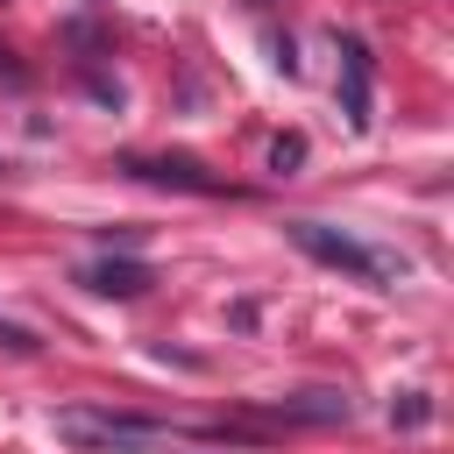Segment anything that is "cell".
I'll use <instances>...</instances> for the list:
<instances>
[{
	"label": "cell",
	"mask_w": 454,
	"mask_h": 454,
	"mask_svg": "<svg viewBox=\"0 0 454 454\" xmlns=\"http://www.w3.org/2000/svg\"><path fill=\"white\" fill-rule=\"evenodd\" d=\"M284 234H291V241H298V248H305L312 262H326V270H348L355 284H376V291H383V284L397 277V262H390V255L362 248L355 234H333V227H319V220H291Z\"/></svg>",
	"instance_id": "obj_1"
},
{
	"label": "cell",
	"mask_w": 454,
	"mask_h": 454,
	"mask_svg": "<svg viewBox=\"0 0 454 454\" xmlns=\"http://www.w3.org/2000/svg\"><path fill=\"white\" fill-rule=\"evenodd\" d=\"M57 433H71V440H99V447H135V440H149L156 426H149V419H114V411H64Z\"/></svg>",
	"instance_id": "obj_2"
},
{
	"label": "cell",
	"mask_w": 454,
	"mask_h": 454,
	"mask_svg": "<svg viewBox=\"0 0 454 454\" xmlns=\"http://www.w3.org/2000/svg\"><path fill=\"white\" fill-rule=\"evenodd\" d=\"M85 284L106 291V298H135V291H149V270H142V262H99Z\"/></svg>",
	"instance_id": "obj_3"
},
{
	"label": "cell",
	"mask_w": 454,
	"mask_h": 454,
	"mask_svg": "<svg viewBox=\"0 0 454 454\" xmlns=\"http://www.w3.org/2000/svg\"><path fill=\"white\" fill-rule=\"evenodd\" d=\"M340 57H348V121L362 128V121H369V64H362V43L348 35V43H340Z\"/></svg>",
	"instance_id": "obj_4"
},
{
	"label": "cell",
	"mask_w": 454,
	"mask_h": 454,
	"mask_svg": "<svg viewBox=\"0 0 454 454\" xmlns=\"http://www.w3.org/2000/svg\"><path fill=\"white\" fill-rule=\"evenodd\" d=\"M0 348H14V355H35V333H28L21 319H0Z\"/></svg>",
	"instance_id": "obj_5"
}]
</instances>
